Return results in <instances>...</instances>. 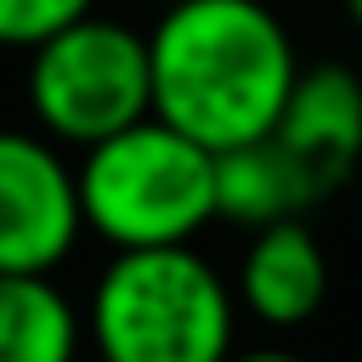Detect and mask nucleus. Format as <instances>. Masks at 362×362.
Wrapping results in <instances>:
<instances>
[{
	"instance_id": "nucleus-1",
	"label": "nucleus",
	"mask_w": 362,
	"mask_h": 362,
	"mask_svg": "<svg viewBox=\"0 0 362 362\" xmlns=\"http://www.w3.org/2000/svg\"><path fill=\"white\" fill-rule=\"evenodd\" d=\"M153 113L232 153L277 130L305 62L266 0H175L147 28Z\"/></svg>"
},
{
	"instance_id": "nucleus-2",
	"label": "nucleus",
	"mask_w": 362,
	"mask_h": 362,
	"mask_svg": "<svg viewBox=\"0 0 362 362\" xmlns=\"http://www.w3.org/2000/svg\"><path fill=\"white\" fill-rule=\"evenodd\" d=\"M90 345L102 362H232L238 288L192 249H113L90 288Z\"/></svg>"
},
{
	"instance_id": "nucleus-3",
	"label": "nucleus",
	"mask_w": 362,
	"mask_h": 362,
	"mask_svg": "<svg viewBox=\"0 0 362 362\" xmlns=\"http://www.w3.org/2000/svg\"><path fill=\"white\" fill-rule=\"evenodd\" d=\"M85 221L113 249L192 243L221 221V153L147 113L130 130L85 147L79 158Z\"/></svg>"
},
{
	"instance_id": "nucleus-4",
	"label": "nucleus",
	"mask_w": 362,
	"mask_h": 362,
	"mask_svg": "<svg viewBox=\"0 0 362 362\" xmlns=\"http://www.w3.org/2000/svg\"><path fill=\"white\" fill-rule=\"evenodd\" d=\"M23 96L40 136L68 147H96L153 113V51L119 17H79L74 28L40 40L23 68Z\"/></svg>"
},
{
	"instance_id": "nucleus-5",
	"label": "nucleus",
	"mask_w": 362,
	"mask_h": 362,
	"mask_svg": "<svg viewBox=\"0 0 362 362\" xmlns=\"http://www.w3.org/2000/svg\"><path fill=\"white\" fill-rule=\"evenodd\" d=\"M85 226L79 170L51 136L11 130L0 141V272H57Z\"/></svg>"
},
{
	"instance_id": "nucleus-6",
	"label": "nucleus",
	"mask_w": 362,
	"mask_h": 362,
	"mask_svg": "<svg viewBox=\"0 0 362 362\" xmlns=\"http://www.w3.org/2000/svg\"><path fill=\"white\" fill-rule=\"evenodd\" d=\"M272 141L305 170L317 198L339 192L362 170V74L345 62H311L300 74Z\"/></svg>"
},
{
	"instance_id": "nucleus-7",
	"label": "nucleus",
	"mask_w": 362,
	"mask_h": 362,
	"mask_svg": "<svg viewBox=\"0 0 362 362\" xmlns=\"http://www.w3.org/2000/svg\"><path fill=\"white\" fill-rule=\"evenodd\" d=\"M232 288L260 328H305L328 305V255L305 226V215L255 226Z\"/></svg>"
},
{
	"instance_id": "nucleus-8",
	"label": "nucleus",
	"mask_w": 362,
	"mask_h": 362,
	"mask_svg": "<svg viewBox=\"0 0 362 362\" xmlns=\"http://www.w3.org/2000/svg\"><path fill=\"white\" fill-rule=\"evenodd\" d=\"M317 198V187L305 181V170L272 141H243L232 153H221V221H238V226H272V221H294L305 215Z\"/></svg>"
},
{
	"instance_id": "nucleus-9",
	"label": "nucleus",
	"mask_w": 362,
	"mask_h": 362,
	"mask_svg": "<svg viewBox=\"0 0 362 362\" xmlns=\"http://www.w3.org/2000/svg\"><path fill=\"white\" fill-rule=\"evenodd\" d=\"M79 311L51 272H0V362H74Z\"/></svg>"
},
{
	"instance_id": "nucleus-10",
	"label": "nucleus",
	"mask_w": 362,
	"mask_h": 362,
	"mask_svg": "<svg viewBox=\"0 0 362 362\" xmlns=\"http://www.w3.org/2000/svg\"><path fill=\"white\" fill-rule=\"evenodd\" d=\"M90 11H96V0H0V40L17 51H34L40 40L74 28Z\"/></svg>"
},
{
	"instance_id": "nucleus-11",
	"label": "nucleus",
	"mask_w": 362,
	"mask_h": 362,
	"mask_svg": "<svg viewBox=\"0 0 362 362\" xmlns=\"http://www.w3.org/2000/svg\"><path fill=\"white\" fill-rule=\"evenodd\" d=\"M232 362H311V356H300L288 345H255V351H232Z\"/></svg>"
},
{
	"instance_id": "nucleus-12",
	"label": "nucleus",
	"mask_w": 362,
	"mask_h": 362,
	"mask_svg": "<svg viewBox=\"0 0 362 362\" xmlns=\"http://www.w3.org/2000/svg\"><path fill=\"white\" fill-rule=\"evenodd\" d=\"M345 11H351V23L362 28V0H345Z\"/></svg>"
},
{
	"instance_id": "nucleus-13",
	"label": "nucleus",
	"mask_w": 362,
	"mask_h": 362,
	"mask_svg": "<svg viewBox=\"0 0 362 362\" xmlns=\"http://www.w3.org/2000/svg\"><path fill=\"white\" fill-rule=\"evenodd\" d=\"M147 6H158V11H164V6H175V0H147Z\"/></svg>"
},
{
	"instance_id": "nucleus-14",
	"label": "nucleus",
	"mask_w": 362,
	"mask_h": 362,
	"mask_svg": "<svg viewBox=\"0 0 362 362\" xmlns=\"http://www.w3.org/2000/svg\"><path fill=\"white\" fill-rule=\"evenodd\" d=\"M356 181H362V170H356Z\"/></svg>"
}]
</instances>
